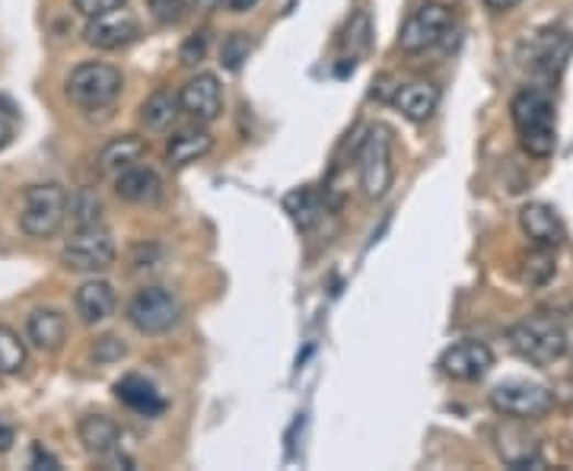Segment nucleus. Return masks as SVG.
Listing matches in <instances>:
<instances>
[{"instance_id":"1","label":"nucleus","mask_w":573,"mask_h":471,"mask_svg":"<svg viewBox=\"0 0 573 471\" xmlns=\"http://www.w3.org/2000/svg\"><path fill=\"white\" fill-rule=\"evenodd\" d=\"M510 118H514L519 147L536 160H548L558 150V109L551 92L542 87L519 89L510 102Z\"/></svg>"},{"instance_id":"2","label":"nucleus","mask_w":573,"mask_h":471,"mask_svg":"<svg viewBox=\"0 0 573 471\" xmlns=\"http://www.w3.org/2000/svg\"><path fill=\"white\" fill-rule=\"evenodd\" d=\"M67 99L84 109V112H102L109 106H115L124 89V77L115 64L106 61H84L67 74Z\"/></svg>"},{"instance_id":"3","label":"nucleus","mask_w":573,"mask_h":471,"mask_svg":"<svg viewBox=\"0 0 573 471\" xmlns=\"http://www.w3.org/2000/svg\"><path fill=\"white\" fill-rule=\"evenodd\" d=\"M357 176H361L363 195L370 201H379L389 195L395 178L393 166V131L386 124H370L363 131L357 147Z\"/></svg>"},{"instance_id":"4","label":"nucleus","mask_w":573,"mask_h":471,"mask_svg":"<svg viewBox=\"0 0 573 471\" xmlns=\"http://www.w3.org/2000/svg\"><path fill=\"white\" fill-rule=\"evenodd\" d=\"M510 348L532 366H551L568 353V331L551 316H529L510 328Z\"/></svg>"},{"instance_id":"5","label":"nucleus","mask_w":573,"mask_h":471,"mask_svg":"<svg viewBox=\"0 0 573 471\" xmlns=\"http://www.w3.org/2000/svg\"><path fill=\"white\" fill-rule=\"evenodd\" d=\"M67 220V191L55 182L30 185L23 191L20 207V227L32 239H52Z\"/></svg>"},{"instance_id":"6","label":"nucleus","mask_w":573,"mask_h":471,"mask_svg":"<svg viewBox=\"0 0 573 471\" xmlns=\"http://www.w3.org/2000/svg\"><path fill=\"white\" fill-rule=\"evenodd\" d=\"M124 319L131 322L134 331L147 335V338H159L166 331H173L181 322V303L179 296L163 291V287H144L131 296Z\"/></svg>"},{"instance_id":"7","label":"nucleus","mask_w":573,"mask_h":471,"mask_svg":"<svg viewBox=\"0 0 573 471\" xmlns=\"http://www.w3.org/2000/svg\"><path fill=\"white\" fill-rule=\"evenodd\" d=\"M115 259H119L115 239L102 227H77V233L60 249V265L77 274H102L115 265Z\"/></svg>"},{"instance_id":"8","label":"nucleus","mask_w":573,"mask_h":471,"mask_svg":"<svg viewBox=\"0 0 573 471\" xmlns=\"http://www.w3.org/2000/svg\"><path fill=\"white\" fill-rule=\"evenodd\" d=\"M450 30H453V10L440 0H427L405 20L398 32V48L405 55H423L427 48L440 45Z\"/></svg>"},{"instance_id":"9","label":"nucleus","mask_w":573,"mask_h":471,"mask_svg":"<svg viewBox=\"0 0 573 471\" xmlns=\"http://www.w3.org/2000/svg\"><path fill=\"white\" fill-rule=\"evenodd\" d=\"M491 408L510 420H539L554 408V395L539 383L507 380L491 388Z\"/></svg>"},{"instance_id":"10","label":"nucleus","mask_w":573,"mask_h":471,"mask_svg":"<svg viewBox=\"0 0 573 471\" xmlns=\"http://www.w3.org/2000/svg\"><path fill=\"white\" fill-rule=\"evenodd\" d=\"M179 106L188 118H195L198 124H213L223 116V87L220 77L211 70H201L195 77L185 80L179 89Z\"/></svg>"},{"instance_id":"11","label":"nucleus","mask_w":573,"mask_h":471,"mask_svg":"<svg viewBox=\"0 0 573 471\" xmlns=\"http://www.w3.org/2000/svg\"><path fill=\"white\" fill-rule=\"evenodd\" d=\"M491 366H494V353L484 341H475V338L455 341L453 348H447L440 357L443 376H450L455 383H478L491 373Z\"/></svg>"},{"instance_id":"12","label":"nucleus","mask_w":573,"mask_h":471,"mask_svg":"<svg viewBox=\"0 0 573 471\" xmlns=\"http://www.w3.org/2000/svg\"><path fill=\"white\" fill-rule=\"evenodd\" d=\"M141 35V23L131 10H112V13H102V17H92L84 30V42L96 48V52H115L131 45L134 39Z\"/></svg>"},{"instance_id":"13","label":"nucleus","mask_w":573,"mask_h":471,"mask_svg":"<svg viewBox=\"0 0 573 471\" xmlns=\"http://www.w3.org/2000/svg\"><path fill=\"white\" fill-rule=\"evenodd\" d=\"M526 64L536 70V74H542V77H558L564 67H568V61L573 55V35L571 32H539L529 45H526Z\"/></svg>"},{"instance_id":"14","label":"nucleus","mask_w":573,"mask_h":471,"mask_svg":"<svg viewBox=\"0 0 573 471\" xmlns=\"http://www.w3.org/2000/svg\"><path fill=\"white\" fill-rule=\"evenodd\" d=\"M519 227L526 239L539 249H561L568 230H564V220L558 217V210L544 201H529V205L519 210Z\"/></svg>"},{"instance_id":"15","label":"nucleus","mask_w":573,"mask_h":471,"mask_svg":"<svg viewBox=\"0 0 573 471\" xmlns=\"http://www.w3.org/2000/svg\"><path fill=\"white\" fill-rule=\"evenodd\" d=\"M393 109L401 118H408L411 124H423L437 116L440 109V89L423 80H411V84H398L395 92L389 96Z\"/></svg>"},{"instance_id":"16","label":"nucleus","mask_w":573,"mask_h":471,"mask_svg":"<svg viewBox=\"0 0 573 471\" xmlns=\"http://www.w3.org/2000/svg\"><path fill=\"white\" fill-rule=\"evenodd\" d=\"M112 185H115V195L128 205H156L163 198V178L144 163L128 166L124 173L112 178Z\"/></svg>"},{"instance_id":"17","label":"nucleus","mask_w":573,"mask_h":471,"mask_svg":"<svg viewBox=\"0 0 573 471\" xmlns=\"http://www.w3.org/2000/svg\"><path fill=\"white\" fill-rule=\"evenodd\" d=\"M211 150L213 134L208 131V124H198V121H195L191 128H181V131H176V134L169 138V144H166V163H169L173 169H185V166L205 160Z\"/></svg>"},{"instance_id":"18","label":"nucleus","mask_w":573,"mask_h":471,"mask_svg":"<svg viewBox=\"0 0 573 471\" xmlns=\"http://www.w3.org/2000/svg\"><path fill=\"white\" fill-rule=\"evenodd\" d=\"M77 440L96 459H109V456H119L121 430L119 424L106 414H87L77 424Z\"/></svg>"},{"instance_id":"19","label":"nucleus","mask_w":573,"mask_h":471,"mask_svg":"<svg viewBox=\"0 0 573 471\" xmlns=\"http://www.w3.org/2000/svg\"><path fill=\"white\" fill-rule=\"evenodd\" d=\"M74 309L84 325H102L115 316V291L106 281H87L74 294Z\"/></svg>"},{"instance_id":"20","label":"nucleus","mask_w":573,"mask_h":471,"mask_svg":"<svg viewBox=\"0 0 573 471\" xmlns=\"http://www.w3.org/2000/svg\"><path fill=\"white\" fill-rule=\"evenodd\" d=\"M115 398H119L124 408H131L134 414H144V417H156V414L166 412V398L159 395V388L137 376V373H128L115 383Z\"/></svg>"},{"instance_id":"21","label":"nucleus","mask_w":573,"mask_h":471,"mask_svg":"<svg viewBox=\"0 0 573 471\" xmlns=\"http://www.w3.org/2000/svg\"><path fill=\"white\" fill-rule=\"evenodd\" d=\"M144 156H147V141H144V138H137V134H121V138H112L106 147L99 150L96 166H99L102 176L115 178L119 173H124L128 166H137Z\"/></svg>"},{"instance_id":"22","label":"nucleus","mask_w":573,"mask_h":471,"mask_svg":"<svg viewBox=\"0 0 573 471\" xmlns=\"http://www.w3.org/2000/svg\"><path fill=\"white\" fill-rule=\"evenodd\" d=\"M26 341L42 353L60 351L67 341V319L58 309H35L26 319Z\"/></svg>"},{"instance_id":"23","label":"nucleus","mask_w":573,"mask_h":471,"mask_svg":"<svg viewBox=\"0 0 573 471\" xmlns=\"http://www.w3.org/2000/svg\"><path fill=\"white\" fill-rule=\"evenodd\" d=\"M181 106H179V92H173V89H156L151 92L147 99H144V106H141V124H144V131H151V134H163V131H169L173 128V121L179 118Z\"/></svg>"},{"instance_id":"24","label":"nucleus","mask_w":573,"mask_h":471,"mask_svg":"<svg viewBox=\"0 0 573 471\" xmlns=\"http://www.w3.org/2000/svg\"><path fill=\"white\" fill-rule=\"evenodd\" d=\"M284 210L300 230H312L326 217V201L316 188H297L284 198Z\"/></svg>"},{"instance_id":"25","label":"nucleus","mask_w":573,"mask_h":471,"mask_svg":"<svg viewBox=\"0 0 573 471\" xmlns=\"http://www.w3.org/2000/svg\"><path fill=\"white\" fill-rule=\"evenodd\" d=\"M23 366H26V341L10 325H0V376H16Z\"/></svg>"},{"instance_id":"26","label":"nucleus","mask_w":573,"mask_h":471,"mask_svg":"<svg viewBox=\"0 0 573 471\" xmlns=\"http://www.w3.org/2000/svg\"><path fill=\"white\" fill-rule=\"evenodd\" d=\"M519 277H522V284H529V287H544V284L554 277V249H539V245H536V249L522 259Z\"/></svg>"},{"instance_id":"27","label":"nucleus","mask_w":573,"mask_h":471,"mask_svg":"<svg viewBox=\"0 0 573 471\" xmlns=\"http://www.w3.org/2000/svg\"><path fill=\"white\" fill-rule=\"evenodd\" d=\"M67 213L77 227H102V201L92 188H80L67 198Z\"/></svg>"},{"instance_id":"28","label":"nucleus","mask_w":573,"mask_h":471,"mask_svg":"<svg viewBox=\"0 0 573 471\" xmlns=\"http://www.w3.org/2000/svg\"><path fill=\"white\" fill-rule=\"evenodd\" d=\"M249 52H252V42L245 32H230L220 45V64L227 70H240L242 61H249Z\"/></svg>"},{"instance_id":"29","label":"nucleus","mask_w":573,"mask_h":471,"mask_svg":"<svg viewBox=\"0 0 573 471\" xmlns=\"http://www.w3.org/2000/svg\"><path fill=\"white\" fill-rule=\"evenodd\" d=\"M147 10L159 26H176L188 17V0H147Z\"/></svg>"},{"instance_id":"30","label":"nucleus","mask_w":573,"mask_h":471,"mask_svg":"<svg viewBox=\"0 0 573 471\" xmlns=\"http://www.w3.org/2000/svg\"><path fill=\"white\" fill-rule=\"evenodd\" d=\"M205 55H208V32H195V35H188L185 45H181L179 64L181 67H195L198 61H205Z\"/></svg>"},{"instance_id":"31","label":"nucleus","mask_w":573,"mask_h":471,"mask_svg":"<svg viewBox=\"0 0 573 471\" xmlns=\"http://www.w3.org/2000/svg\"><path fill=\"white\" fill-rule=\"evenodd\" d=\"M128 353V348L121 344L119 338H112V335H106V338H99L96 344H92V360L96 363H115Z\"/></svg>"},{"instance_id":"32","label":"nucleus","mask_w":573,"mask_h":471,"mask_svg":"<svg viewBox=\"0 0 573 471\" xmlns=\"http://www.w3.org/2000/svg\"><path fill=\"white\" fill-rule=\"evenodd\" d=\"M124 3H128V0H74V10H77L80 17L92 20V17H102V13L119 10V7H124Z\"/></svg>"},{"instance_id":"33","label":"nucleus","mask_w":573,"mask_h":471,"mask_svg":"<svg viewBox=\"0 0 573 471\" xmlns=\"http://www.w3.org/2000/svg\"><path fill=\"white\" fill-rule=\"evenodd\" d=\"M30 469H48V471H58L60 469V462L45 449V446H32V452H30Z\"/></svg>"},{"instance_id":"34","label":"nucleus","mask_w":573,"mask_h":471,"mask_svg":"<svg viewBox=\"0 0 573 471\" xmlns=\"http://www.w3.org/2000/svg\"><path fill=\"white\" fill-rule=\"evenodd\" d=\"M13 442H16V430H13V424L0 414V456L3 452H10L13 449Z\"/></svg>"},{"instance_id":"35","label":"nucleus","mask_w":573,"mask_h":471,"mask_svg":"<svg viewBox=\"0 0 573 471\" xmlns=\"http://www.w3.org/2000/svg\"><path fill=\"white\" fill-rule=\"evenodd\" d=\"M13 134H16L13 121H10V116H3V112H0V150H7L10 144H13Z\"/></svg>"},{"instance_id":"36","label":"nucleus","mask_w":573,"mask_h":471,"mask_svg":"<svg viewBox=\"0 0 573 471\" xmlns=\"http://www.w3.org/2000/svg\"><path fill=\"white\" fill-rule=\"evenodd\" d=\"M227 3H230V10H233V13H249V10H255L262 0H227Z\"/></svg>"},{"instance_id":"37","label":"nucleus","mask_w":573,"mask_h":471,"mask_svg":"<svg viewBox=\"0 0 573 471\" xmlns=\"http://www.w3.org/2000/svg\"><path fill=\"white\" fill-rule=\"evenodd\" d=\"M487 7H494V10H514V7H519L522 0H484Z\"/></svg>"},{"instance_id":"38","label":"nucleus","mask_w":573,"mask_h":471,"mask_svg":"<svg viewBox=\"0 0 573 471\" xmlns=\"http://www.w3.org/2000/svg\"><path fill=\"white\" fill-rule=\"evenodd\" d=\"M195 7L205 10V13H213L217 7H223V0H195Z\"/></svg>"}]
</instances>
